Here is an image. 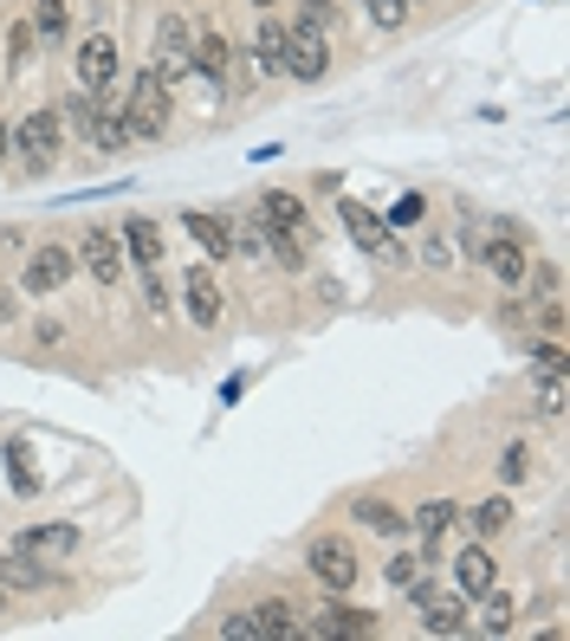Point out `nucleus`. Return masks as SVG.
<instances>
[{
	"instance_id": "obj_1",
	"label": "nucleus",
	"mask_w": 570,
	"mask_h": 641,
	"mask_svg": "<svg viewBox=\"0 0 570 641\" xmlns=\"http://www.w3.org/2000/svg\"><path fill=\"white\" fill-rule=\"evenodd\" d=\"M409 603L421 609V629H428V635H441V641L473 635V603H467L460 590H441L428 570H421L416 583H409Z\"/></svg>"
},
{
	"instance_id": "obj_2",
	"label": "nucleus",
	"mask_w": 570,
	"mask_h": 641,
	"mask_svg": "<svg viewBox=\"0 0 570 641\" xmlns=\"http://www.w3.org/2000/svg\"><path fill=\"white\" fill-rule=\"evenodd\" d=\"M66 123H78L84 130V143L91 150H130L137 137H130V123H123V104H111V98H98V91H78V98H66Z\"/></svg>"
},
{
	"instance_id": "obj_3",
	"label": "nucleus",
	"mask_w": 570,
	"mask_h": 641,
	"mask_svg": "<svg viewBox=\"0 0 570 641\" xmlns=\"http://www.w3.org/2000/svg\"><path fill=\"white\" fill-rule=\"evenodd\" d=\"M123 123H130V137H137V143H150V137H162V130H169V84L156 78V66H143V72H137L130 98H123Z\"/></svg>"
},
{
	"instance_id": "obj_4",
	"label": "nucleus",
	"mask_w": 570,
	"mask_h": 641,
	"mask_svg": "<svg viewBox=\"0 0 570 641\" xmlns=\"http://www.w3.org/2000/svg\"><path fill=\"white\" fill-rule=\"evenodd\" d=\"M304 564H311V577H318V590H331V597H350L357 590V577H363V564H357V551H350V538H311V551H304Z\"/></svg>"
},
{
	"instance_id": "obj_5",
	"label": "nucleus",
	"mask_w": 570,
	"mask_h": 641,
	"mask_svg": "<svg viewBox=\"0 0 570 641\" xmlns=\"http://www.w3.org/2000/svg\"><path fill=\"white\" fill-rule=\"evenodd\" d=\"M59 137H66V117L52 111V104H39V111H27L13 123V150H20V162H27L33 176L59 156Z\"/></svg>"
},
{
	"instance_id": "obj_6",
	"label": "nucleus",
	"mask_w": 570,
	"mask_h": 641,
	"mask_svg": "<svg viewBox=\"0 0 570 641\" xmlns=\"http://www.w3.org/2000/svg\"><path fill=\"white\" fill-rule=\"evenodd\" d=\"M189 46H194V27L182 20V13H162V20H156V59H150V66H156L162 84H182V78L194 72Z\"/></svg>"
},
{
	"instance_id": "obj_7",
	"label": "nucleus",
	"mask_w": 570,
	"mask_h": 641,
	"mask_svg": "<svg viewBox=\"0 0 570 641\" xmlns=\"http://www.w3.org/2000/svg\"><path fill=\"white\" fill-rule=\"evenodd\" d=\"M331 72V52H324V27H286V78H304V84H318V78Z\"/></svg>"
},
{
	"instance_id": "obj_8",
	"label": "nucleus",
	"mask_w": 570,
	"mask_h": 641,
	"mask_svg": "<svg viewBox=\"0 0 570 641\" xmlns=\"http://www.w3.org/2000/svg\"><path fill=\"white\" fill-rule=\"evenodd\" d=\"M253 214L272 227V233H286L292 247H304L311 253V240H318V227H311V214H304V201L299 194H286V189H272V194H260L253 201Z\"/></svg>"
},
{
	"instance_id": "obj_9",
	"label": "nucleus",
	"mask_w": 570,
	"mask_h": 641,
	"mask_svg": "<svg viewBox=\"0 0 570 641\" xmlns=\"http://www.w3.org/2000/svg\"><path fill=\"white\" fill-rule=\"evenodd\" d=\"M343 227H350V240H357V253H377V260H402V240H396V227L370 214L363 201H338Z\"/></svg>"
},
{
	"instance_id": "obj_10",
	"label": "nucleus",
	"mask_w": 570,
	"mask_h": 641,
	"mask_svg": "<svg viewBox=\"0 0 570 641\" xmlns=\"http://www.w3.org/2000/svg\"><path fill=\"white\" fill-rule=\"evenodd\" d=\"M304 635H318V641H363V635H377V615L357 609V603H318V615L304 622Z\"/></svg>"
},
{
	"instance_id": "obj_11",
	"label": "nucleus",
	"mask_w": 570,
	"mask_h": 641,
	"mask_svg": "<svg viewBox=\"0 0 570 641\" xmlns=\"http://www.w3.org/2000/svg\"><path fill=\"white\" fill-rule=\"evenodd\" d=\"M13 551L20 558H39V564H66L78 551V525H27V531H13Z\"/></svg>"
},
{
	"instance_id": "obj_12",
	"label": "nucleus",
	"mask_w": 570,
	"mask_h": 641,
	"mask_svg": "<svg viewBox=\"0 0 570 641\" xmlns=\"http://www.w3.org/2000/svg\"><path fill=\"white\" fill-rule=\"evenodd\" d=\"M72 272H78V253H66V247H33V260H27V272H20V286H27L33 299H52Z\"/></svg>"
},
{
	"instance_id": "obj_13",
	"label": "nucleus",
	"mask_w": 570,
	"mask_h": 641,
	"mask_svg": "<svg viewBox=\"0 0 570 641\" xmlns=\"http://www.w3.org/2000/svg\"><path fill=\"white\" fill-rule=\"evenodd\" d=\"M189 59H194V78H208V84H214V98H221V91H228V66H233L228 33H221V27H194Z\"/></svg>"
},
{
	"instance_id": "obj_14",
	"label": "nucleus",
	"mask_w": 570,
	"mask_h": 641,
	"mask_svg": "<svg viewBox=\"0 0 570 641\" xmlns=\"http://www.w3.org/2000/svg\"><path fill=\"white\" fill-rule=\"evenodd\" d=\"M117 66H123V52H117L111 33H84L78 39V84H84V91H104V84L117 78Z\"/></svg>"
},
{
	"instance_id": "obj_15",
	"label": "nucleus",
	"mask_w": 570,
	"mask_h": 641,
	"mask_svg": "<svg viewBox=\"0 0 570 641\" xmlns=\"http://www.w3.org/2000/svg\"><path fill=\"white\" fill-rule=\"evenodd\" d=\"M78 266H84V272H91V279H98V286H117V279H123V240H117V233H104V227H91V233H84V240H78Z\"/></svg>"
},
{
	"instance_id": "obj_16",
	"label": "nucleus",
	"mask_w": 570,
	"mask_h": 641,
	"mask_svg": "<svg viewBox=\"0 0 570 641\" xmlns=\"http://www.w3.org/2000/svg\"><path fill=\"white\" fill-rule=\"evenodd\" d=\"M493 577H499V564H493V551L480 544V538H467V551L454 558V590L473 603V597H487L493 590Z\"/></svg>"
},
{
	"instance_id": "obj_17",
	"label": "nucleus",
	"mask_w": 570,
	"mask_h": 641,
	"mask_svg": "<svg viewBox=\"0 0 570 641\" xmlns=\"http://www.w3.org/2000/svg\"><path fill=\"white\" fill-rule=\"evenodd\" d=\"M52 583H59V570L39 564V558H20V551L0 558V590H7V597H39V590H52Z\"/></svg>"
},
{
	"instance_id": "obj_18",
	"label": "nucleus",
	"mask_w": 570,
	"mask_h": 641,
	"mask_svg": "<svg viewBox=\"0 0 570 641\" xmlns=\"http://www.w3.org/2000/svg\"><path fill=\"white\" fill-rule=\"evenodd\" d=\"M117 240H123V260H137L143 272H150V266H162V221H150V214H130Z\"/></svg>"
},
{
	"instance_id": "obj_19",
	"label": "nucleus",
	"mask_w": 570,
	"mask_h": 641,
	"mask_svg": "<svg viewBox=\"0 0 570 641\" xmlns=\"http://www.w3.org/2000/svg\"><path fill=\"white\" fill-rule=\"evenodd\" d=\"M454 525H460V505H454V499H428L416 519H409V531H421V558H434V544H441Z\"/></svg>"
},
{
	"instance_id": "obj_20",
	"label": "nucleus",
	"mask_w": 570,
	"mask_h": 641,
	"mask_svg": "<svg viewBox=\"0 0 570 641\" xmlns=\"http://www.w3.org/2000/svg\"><path fill=\"white\" fill-rule=\"evenodd\" d=\"M182 227L194 233V247H201V253H214V260H228V253H233L228 214H208V208H189V214H182Z\"/></svg>"
},
{
	"instance_id": "obj_21",
	"label": "nucleus",
	"mask_w": 570,
	"mask_h": 641,
	"mask_svg": "<svg viewBox=\"0 0 570 641\" xmlns=\"http://www.w3.org/2000/svg\"><path fill=\"white\" fill-rule=\"evenodd\" d=\"M182 292H189V318H194V324H214V318H221V286H214L208 266H194L189 279H182Z\"/></svg>"
},
{
	"instance_id": "obj_22",
	"label": "nucleus",
	"mask_w": 570,
	"mask_h": 641,
	"mask_svg": "<svg viewBox=\"0 0 570 641\" xmlns=\"http://www.w3.org/2000/svg\"><path fill=\"white\" fill-rule=\"evenodd\" d=\"M460 525H467V538H499V531L512 525V499H506V492L480 499L473 512H460Z\"/></svg>"
},
{
	"instance_id": "obj_23",
	"label": "nucleus",
	"mask_w": 570,
	"mask_h": 641,
	"mask_svg": "<svg viewBox=\"0 0 570 641\" xmlns=\"http://www.w3.org/2000/svg\"><path fill=\"white\" fill-rule=\"evenodd\" d=\"M253 622H260V641H299L304 635V622H299V609L286 603V597H272V603H260L253 609Z\"/></svg>"
},
{
	"instance_id": "obj_24",
	"label": "nucleus",
	"mask_w": 570,
	"mask_h": 641,
	"mask_svg": "<svg viewBox=\"0 0 570 641\" xmlns=\"http://www.w3.org/2000/svg\"><path fill=\"white\" fill-rule=\"evenodd\" d=\"M253 59H260V72H267V78L286 72V27H279L272 13H260V33H253Z\"/></svg>"
},
{
	"instance_id": "obj_25",
	"label": "nucleus",
	"mask_w": 570,
	"mask_h": 641,
	"mask_svg": "<svg viewBox=\"0 0 570 641\" xmlns=\"http://www.w3.org/2000/svg\"><path fill=\"white\" fill-rule=\"evenodd\" d=\"M357 525H370L377 538H409V519L389 499H357Z\"/></svg>"
},
{
	"instance_id": "obj_26",
	"label": "nucleus",
	"mask_w": 570,
	"mask_h": 641,
	"mask_svg": "<svg viewBox=\"0 0 570 641\" xmlns=\"http://www.w3.org/2000/svg\"><path fill=\"white\" fill-rule=\"evenodd\" d=\"M512 622H519V603L499 597V590H487V597H480V615H473V629H480V635H512Z\"/></svg>"
},
{
	"instance_id": "obj_27",
	"label": "nucleus",
	"mask_w": 570,
	"mask_h": 641,
	"mask_svg": "<svg viewBox=\"0 0 570 641\" xmlns=\"http://www.w3.org/2000/svg\"><path fill=\"white\" fill-rule=\"evenodd\" d=\"M228 233H233V253H247V260H267V227H260V214H233Z\"/></svg>"
},
{
	"instance_id": "obj_28",
	"label": "nucleus",
	"mask_w": 570,
	"mask_h": 641,
	"mask_svg": "<svg viewBox=\"0 0 570 641\" xmlns=\"http://www.w3.org/2000/svg\"><path fill=\"white\" fill-rule=\"evenodd\" d=\"M564 402H570V389H564V370H551V377H538V415H564Z\"/></svg>"
},
{
	"instance_id": "obj_29",
	"label": "nucleus",
	"mask_w": 570,
	"mask_h": 641,
	"mask_svg": "<svg viewBox=\"0 0 570 641\" xmlns=\"http://www.w3.org/2000/svg\"><path fill=\"white\" fill-rule=\"evenodd\" d=\"M33 33L52 39V46L66 39V0H39V7H33Z\"/></svg>"
},
{
	"instance_id": "obj_30",
	"label": "nucleus",
	"mask_w": 570,
	"mask_h": 641,
	"mask_svg": "<svg viewBox=\"0 0 570 641\" xmlns=\"http://www.w3.org/2000/svg\"><path fill=\"white\" fill-rule=\"evenodd\" d=\"M409 7H416V0H363V13H370V27H382V33H396V27L409 20Z\"/></svg>"
},
{
	"instance_id": "obj_31",
	"label": "nucleus",
	"mask_w": 570,
	"mask_h": 641,
	"mask_svg": "<svg viewBox=\"0 0 570 641\" xmlns=\"http://www.w3.org/2000/svg\"><path fill=\"white\" fill-rule=\"evenodd\" d=\"M0 460L13 467V487H20V492H39V473L27 467V441H7V448H0Z\"/></svg>"
},
{
	"instance_id": "obj_32",
	"label": "nucleus",
	"mask_w": 570,
	"mask_h": 641,
	"mask_svg": "<svg viewBox=\"0 0 570 641\" xmlns=\"http://www.w3.org/2000/svg\"><path fill=\"white\" fill-rule=\"evenodd\" d=\"M526 473H532V448H526V441H512V448L499 453V480H506V487H519Z\"/></svg>"
},
{
	"instance_id": "obj_33",
	"label": "nucleus",
	"mask_w": 570,
	"mask_h": 641,
	"mask_svg": "<svg viewBox=\"0 0 570 641\" xmlns=\"http://www.w3.org/2000/svg\"><path fill=\"white\" fill-rule=\"evenodd\" d=\"M421 570H428V558H416V551H396V558H389V583H396V590H409Z\"/></svg>"
},
{
	"instance_id": "obj_34",
	"label": "nucleus",
	"mask_w": 570,
	"mask_h": 641,
	"mask_svg": "<svg viewBox=\"0 0 570 641\" xmlns=\"http://www.w3.org/2000/svg\"><path fill=\"white\" fill-rule=\"evenodd\" d=\"M33 20H13V27H7V66H20V59H27V52H33Z\"/></svg>"
},
{
	"instance_id": "obj_35",
	"label": "nucleus",
	"mask_w": 570,
	"mask_h": 641,
	"mask_svg": "<svg viewBox=\"0 0 570 641\" xmlns=\"http://www.w3.org/2000/svg\"><path fill=\"white\" fill-rule=\"evenodd\" d=\"M551 370H564V338H544L532 350V377H551Z\"/></svg>"
},
{
	"instance_id": "obj_36",
	"label": "nucleus",
	"mask_w": 570,
	"mask_h": 641,
	"mask_svg": "<svg viewBox=\"0 0 570 641\" xmlns=\"http://www.w3.org/2000/svg\"><path fill=\"white\" fill-rule=\"evenodd\" d=\"M221 635H228V641H260V622H253V609H233L228 622H221Z\"/></svg>"
},
{
	"instance_id": "obj_37",
	"label": "nucleus",
	"mask_w": 570,
	"mask_h": 641,
	"mask_svg": "<svg viewBox=\"0 0 570 641\" xmlns=\"http://www.w3.org/2000/svg\"><path fill=\"white\" fill-rule=\"evenodd\" d=\"M421 214H428V201H421V194H402V201L389 208V227H409V221H421Z\"/></svg>"
},
{
	"instance_id": "obj_38",
	"label": "nucleus",
	"mask_w": 570,
	"mask_h": 641,
	"mask_svg": "<svg viewBox=\"0 0 570 641\" xmlns=\"http://www.w3.org/2000/svg\"><path fill=\"white\" fill-rule=\"evenodd\" d=\"M304 7V20H311V27H324V20H331V0H299Z\"/></svg>"
},
{
	"instance_id": "obj_39",
	"label": "nucleus",
	"mask_w": 570,
	"mask_h": 641,
	"mask_svg": "<svg viewBox=\"0 0 570 641\" xmlns=\"http://www.w3.org/2000/svg\"><path fill=\"white\" fill-rule=\"evenodd\" d=\"M13 311H20V304L7 299V292H0V324H7V318H13Z\"/></svg>"
},
{
	"instance_id": "obj_40",
	"label": "nucleus",
	"mask_w": 570,
	"mask_h": 641,
	"mask_svg": "<svg viewBox=\"0 0 570 641\" xmlns=\"http://www.w3.org/2000/svg\"><path fill=\"white\" fill-rule=\"evenodd\" d=\"M253 7H260V13H267V7H272V0H253Z\"/></svg>"
},
{
	"instance_id": "obj_41",
	"label": "nucleus",
	"mask_w": 570,
	"mask_h": 641,
	"mask_svg": "<svg viewBox=\"0 0 570 641\" xmlns=\"http://www.w3.org/2000/svg\"><path fill=\"white\" fill-rule=\"evenodd\" d=\"M0 609H7V590H0Z\"/></svg>"
}]
</instances>
